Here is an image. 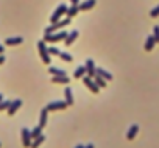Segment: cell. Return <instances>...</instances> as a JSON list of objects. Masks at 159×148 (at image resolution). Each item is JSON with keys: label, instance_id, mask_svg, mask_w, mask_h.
<instances>
[{"label": "cell", "instance_id": "obj_32", "mask_svg": "<svg viewBox=\"0 0 159 148\" xmlns=\"http://www.w3.org/2000/svg\"><path fill=\"white\" fill-rule=\"evenodd\" d=\"M84 148H95V146H94V143H88Z\"/></svg>", "mask_w": 159, "mask_h": 148}, {"label": "cell", "instance_id": "obj_35", "mask_svg": "<svg viewBox=\"0 0 159 148\" xmlns=\"http://www.w3.org/2000/svg\"><path fill=\"white\" fill-rule=\"evenodd\" d=\"M2 100H3V95H2V94H0V101H2Z\"/></svg>", "mask_w": 159, "mask_h": 148}, {"label": "cell", "instance_id": "obj_21", "mask_svg": "<svg viewBox=\"0 0 159 148\" xmlns=\"http://www.w3.org/2000/svg\"><path fill=\"white\" fill-rule=\"evenodd\" d=\"M84 75H86V69H84V65H81V67H78V69L75 70L73 78H83Z\"/></svg>", "mask_w": 159, "mask_h": 148}, {"label": "cell", "instance_id": "obj_11", "mask_svg": "<svg viewBox=\"0 0 159 148\" xmlns=\"http://www.w3.org/2000/svg\"><path fill=\"white\" fill-rule=\"evenodd\" d=\"M95 75H100V77H102V78H105L106 81L112 80V75H111V73H109V72H106L105 69H100V67H97V69H95Z\"/></svg>", "mask_w": 159, "mask_h": 148}, {"label": "cell", "instance_id": "obj_30", "mask_svg": "<svg viewBox=\"0 0 159 148\" xmlns=\"http://www.w3.org/2000/svg\"><path fill=\"white\" fill-rule=\"evenodd\" d=\"M70 3H72V5H76V7H78V5H80V0H70Z\"/></svg>", "mask_w": 159, "mask_h": 148}, {"label": "cell", "instance_id": "obj_2", "mask_svg": "<svg viewBox=\"0 0 159 148\" xmlns=\"http://www.w3.org/2000/svg\"><path fill=\"white\" fill-rule=\"evenodd\" d=\"M67 33L64 30H59L56 33H48V34H44V42H58L61 39H66Z\"/></svg>", "mask_w": 159, "mask_h": 148}, {"label": "cell", "instance_id": "obj_17", "mask_svg": "<svg viewBox=\"0 0 159 148\" xmlns=\"http://www.w3.org/2000/svg\"><path fill=\"white\" fill-rule=\"evenodd\" d=\"M44 140H45V136H44V134L38 136L36 139H33V140H31V143H30V148H38V146H39V145H41Z\"/></svg>", "mask_w": 159, "mask_h": 148}, {"label": "cell", "instance_id": "obj_31", "mask_svg": "<svg viewBox=\"0 0 159 148\" xmlns=\"http://www.w3.org/2000/svg\"><path fill=\"white\" fill-rule=\"evenodd\" d=\"M3 52H5V47H3V45H2V44H0V55H2V53H3Z\"/></svg>", "mask_w": 159, "mask_h": 148}, {"label": "cell", "instance_id": "obj_26", "mask_svg": "<svg viewBox=\"0 0 159 148\" xmlns=\"http://www.w3.org/2000/svg\"><path fill=\"white\" fill-rule=\"evenodd\" d=\"M11 105V101H8V100H2L0 101V111H5V109H8V106Z\"/></svg>", "mask_w": 159, "mask_h": 148}, {"label": "cell", "instance_id": "obj_4", "mask_svg": "<svg viewBox=\"0 0 159 148\" xmlns=\"http://www.w3.org/2000/svg\"><path fill=\"white\" fill-rule=\"evenodd\" d=\"M66 11H67V7L64 5V3H61L56 10H55V13L52 14V17H50V22L52 24H55V22H58V20H61V17L66 14Z\"/></svg>", "mask_w": 159, "mask_h": 148}, {"label": "cell", "instance_id": "obj_34", "mask_svg": "<svg viewBox=\"0 0 159 148\" xmlns=\"http://www.w3.org/2000/svg\"><path fill=\"white\" fill-rule=\"evenodd\" d=\"M75 148H84V145H76Z\"/></svg>", "mask_w": 159, "mask_h": 148}, {"label": "cell", "instance_id": "obj_28", "mask_svg": "<svg viewBox=\"0 0 159 148\" xmlns=\"http://www.w3.org/2000/svg\"><path fill=\"white\" fill-rule=\"evenodd\" d=\"M150 16H151V17H157V16H159V5L150 11Z\"/></svg>", "mask_w": 159, "mask_h": 148}, {"label": "cell", "instance_id": "obj_1", "mask_svg": "<svg viewBox=\"0 0 159 148\" xmlns=\"http://www.w3.org/2000/svg\"><path fill=\"white\" fill-rule=\"evenodd\" d=\"M70 24V19L69 17H66V19H62V20H58V22H55V24H52L50 27H47L45 28V34H48V33H55V31H59L62 27H66V25H69Z\"/></svg>", "mask_w": 159, "mask_h": 148}, {"label": "cell", "instance_id": "obj_33", "mask_svg": "<svg viewBox=\"0 0 159 148\" xmlns=\"http://www.w3.org/2000/svg\"><path fill=\"white\" fill-rule=\"evenodd\" d=\"M3 62H5V58H3L2 55H0V64H3Z\"/></svg>", "mask_w": 159, "mask_h": 148}, {"label": "cell", "instance_id": "obj_14", "mask_svg": "<svg viewBox=\"0 0 159 148\" xmlns=\"http://www.w3.org/2000/svg\"><path fill=\"white\" fill-rule=\"evenodd\" d=\"M154 44H156V41H154L153 34H151V36H148V38H147V41H145V45H143L145 52H151V50L154 48Z\"/></svg>", "mask_w": 159, "mask_h": 148}, {"label": "cell", "instance_id": "obj_7", "mask_svg": "<svg viewBox=\"0 0 159 148\" xmlns=\"http://www.w3.org/2000/svg\"><path fill=\"white\" fill-rule=\"evenodd\" d=\"M20 136H22V143H24V146L25 148H30V143H31V134H30V129H27V128H22V131H20Z\"/></svg>", "mask_w": 159, "mask_h": 148}, {"label": "cell", "instance_id": "obj_16", "mask_svg": "<svg viewBox=\"0 0 159 148\" xmlns=\"http://www.w3.org/2000/svg\"><path fill=\"white\" fill-rule=\"evenodd\" d=\"M64 95H66V103H67V106H73V94H72V89H70V87L66 89Z\"/></svg>", "mask_w": 159, "mask_h": 148}, {"label": "cell", "instance_id": "obj_20", "mask_svg": "<svg viewBox=\"0 0 159 148\" xmlns=\"http://www.w3.org/2000/svg\"><path fill=\"white\" fill-rule=\"evenodd\" d=\"M78 11H80V10H78V7H76V5H72L70 8H67L66 14H67V17H69V19H72L73 16H76V14H78Z\"/></svg>", "mask_w": 159, "mask_h": 148}, {"label": "cell", "instance_id": "obj_13", "mask_svg": "<svg viewBox=\"0 0 159 148\" xmlns=\"http://www.w3.org/2000/svg\"><path fill=\"white\" fill-rule=\"evenodd\" d=\"M76 38H78V31H76V30H73L72 33H69V34L66 36V39H64V44L69 47V45H72V42H73Z\"/></svg>", "mask_w": 159, "mask_h": 148}, {"label": "cell", "instance_id": "obj_36", "mask_svg": "<svg viewBox=\"0 0 159 148\" xmlns=\"http://www.w3.org/2000/svg\"><path fill=\"white\" fill-rule=\"evenodd\" d=\"M0 146H2V143H0Z\"/></svg>", "mask_w": 159, "mask_h": 148}, {"label": "cell", "instance_id": "obj_25", "mask_svg": "<svg viewBox=\"0 0 159 148\" xmlns=\"http://www.w3.org/2000/svg\"><path fill=\"white\" fill-rule=\"evenodd\" d=\"M61 59H64V61H67V62H70L72 61V56L69 55V53H66V52H59V55H58Z\"/></svg>", "mask_w": 159, "mask_h": 148}, {"label": "cell", "instance_id": "obj_27", "mask_svg": "<svg viewBox=\"0 0 159 148\" xmlns=\"http://www.w3.org/2000/svg\"><path fill=\"white\" fill-rule=\"evenodd\" d=\"M153 38H154L156 42H159V25H154V28H153Z\"/></svg>", "mask_w": 159, "mask_h": 148}, {"label": "cell", "instance_id": "obj_5", "mask_svg": "<svg viewBox=\"0 0 159 148\" xmlns=\"http://www.w3.org/2000/svg\"><path fill=\"white\" fill-rule=\"evenodd\" d=\"M83 81H84V84L88 86V89H91V92H94V94H98V91H100V87L97 86V83L91 78V77H88V75H84L83 77Z\"/></svg>", "mask_w": 159, "mask_h": 148}, {"label": "cell", "instance_id": "obj_24", "mask_svg": "<svg viewBox=\"0 0 159 148\" xmlns=\"http://www.w3.org/2000/svg\"><path fill=\"white\" fill-rule=\"evenodd\" d=\"M30 134H31V139H36L38 136H41V134H42V126H39V125H38L33 131H30Z\"/></svg>", "mask_w": 159, "mask_h": 148}, {"label": "cell", "instance_id": "obj_8", "mask_svg": "<svg viewBox=\"0 0 159 148\" xmlns=\"http://www.w3.org/2000/svg\"><path fill=\"white\" fill-rule=\"evenodd\" d=\"M84 69H86V75H88V77H91V78L95 77V69H97V67H95V62H94L92 59H88V61H86Z\"/></svg>", "mask_w": 159, "mask_h": 148}, {"label": "cell", "instance_id": "obj_6", "mask_svg": "<svg viewBox=\"0 0 159 148\" xmlns=\"http://www.w3.org/2000/svg\"><path fill=\"white\" fill-rule=\"evenodd\" d=\"M67 108V103L66 101H52V103H48L47 105V111H62V109H66Z\"/></svg>", "mask_w": 159, "mask_h": 148}, {"label": "cell", "instance_id": "obj_19", "mask_svg": "<svg viewBox=\"0 0 159 148\" xmlns=\"http://www.w3.org/2000/svg\"><path fill=\"white\" fill-rule=\"evenodd\" d=\"M48 72L52 73V75H55V77H66V75H67V73H66V70L55 69V67H50V69H48Z\"/></svg>", "mask_w": 159, "mask_h": 148}, {"label": "cell", "instance_id": "obj_9", "mask_svg": "<svg viewBox=\"0 0 159 148\" xmlns=\"http://www.w3.org/2000/svg\"><path fill=\"white\" fill-rule=\"evenodd\" d=\"M95 3H97V0H86V2H83V3H80V5H78V10H80V11L92 10V8L95 7Z\"/></svg>", "mask_w": 159, "mask_h": 148}, {"label": "cell", "instance_id": "obj_3", "mask_svg": "<svg viewBox=\"0 0 159 148\" xmlns=\"http://www.w3.org/2000/svg\"><path fill=\"white\" fill-rule=\"evenodd\" d=\"M38 50H39V55H41V59L44 64H50V53H48V47L45 45L44 41H39L38 42Z\"/></svg>", "mask_w": 159, "mask_h": 148}, {"label": "cell", "instance_id": "obj_29", "mask_svg": "<svg viewBox=\"0 0 159 148\" xmlns=\"http://www.w3.org/2000/svg\"><path fill=\"white\" fill-rule=\"evenodd\" d=\"M59 52H61V50H58L56 47H48V53H50V55H59Z\"/></svg>", "mask_w": 159, "mask_h": 148}, {"label": "cell", "instance_id": "obj_23", "mask_svg": "<svg viewBox=\"0 0 159 148\" xmlns=\"http://www.w3.org/2000/svg\"><path fill=\"white\" fill-rule=\"evenodd\" d=\"M94 78H95L94 81L97 83V86H98V87H106V80H105V78H102L100 75H95Z\"/></svg>", "mask_w": 159, "mask_h": 148}, {"label": "cell", "instance_id": "obj_10", "mask_svg": "<svg viewBox=\"0 0 159 148\" xmlns=\"http://www.w3.org/2000/svg\"><path fill=\"white\" fill-rule=\"evenodd\" d=\"M20 106H22V100H14V101H11V105L8 106V109H7V111H8V114H10V115H14Z\"/></svg>", "mask_w": 159, "mask_h": 148}, {"label": "cell", "instance_id": "obj_15", "mask_svg": "<svg viewBox=\"0 0 159 148\" xmlns=\"http://www.w3.org/2000/svg\"><path fill=\"white\" fill-rule=\"evenodd\" d=\"M22 42H24V38H19V36L17 38H8V39H5V44L10 45V47L11 45H20Z\"/></svg>", "mask_w": 159, "mask_h": 148}, {"label": "cell", "instance_id": "obj_22", "mask_svg": "<svg viewBox=\"0 0 159 148\" xmlns=\"http://www.w3.org/2000/svg\"><path fill=\"white\" fill-rule=\"evenodd\" d=\"M52 81H53V83H62V84H69V81H70V80H69L67 77H53V78H52Z\"/></svg>", "mask_w": 159, "mask_h": 148}, {"label": "cell", "instance_id": "obj_18", "mask_svg": "<svg viewBox=\"0 0 159 148\" xmlns=\"http://www.w3.org/2000/svg\"><path fill=\"white\" fill-rule=\"evenodd\" d=\"M47 115H48V111H47V109L44 108V109L41 111V119H39V126H42V128H44V126L47 125Z\"/></svg>", "mask_w": 159, "mask_h": 148}, {"label": "cell", "instance_id": "obj_12", "mask_svg": "<svg viewBox=\"0 0 159 148\" xmlns=\"http://www.w3.org/2000/svg\"><path fill=\"white\" fill-rule=\"evenodd\" d=\"M139 132V125H131L129 126V129H128V132H126V139H129V140H133L134 137H136V134Z\"/></svg>", "mask_w": 159, "mask_h": 148}]
</instances>
